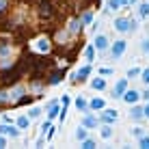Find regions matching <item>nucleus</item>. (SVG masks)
Instances as JSON below:
<instances>
[{
    "label": "nucleus",
    "mask_w": 149,
    "mask_h": 149,
    "mask_svg": "<svg viewBox=\"0 0 149 149\" xmlns=\"http://www.w3.org/2000/svg\"><path fill=\"white\" fill-rule=\"evenodd\" d=\"M19 78H22V67H13V69H4V71H0V82H2L4 86H9V84H15Z\"/></svg>",
    "instance_id": "f257e3e1"
},
{
    "label": "nucleus",
    "mask_w": 149,
    "mask_h": 149,
    "mask_svg": "<svg viewBox=\"0 0 149 149\" xmlns=\"http://www.w3.org/2000/svg\"><path fill=\"white\" fill-rule=\"evenodd\" d=\"M115 28L119 30V33H127V30L136 28V22L134 19H127V17H117L115 19Z\"/></svg>",
    "instance_id": "f03ea898"
},
{
    "label": "nucleus",
    "mask_w": 149,
    "mask_h": 149,
    "mask_svg": "<svg viewBox=\"0 0 149 149\" xmlns=\"http://www.w3.org/2000/svg\"><path fill=\"white\" fill-rule=\"evenodd\" d=\"M39 15H41V17H45V19H50L54 15V7H52L50 0H41V2H39Z\"/></svg>",
    "instance_id": "7ed1b4c3"
},
{
    "label": "nucleus",
    "mask_w": 149,
    "mask_h": 149,
    "mask_svg": "<svg viewBox=\"0 0 149 149\" xmlns=\"http://www.w3.org/2000/svg\"><path fill=\"white\" fill-rule=\"evenodd\" d=\"M125 48H127V41H123V39L115 41V43L110 45V54H112V58H119V56L125 52Z\"/></svg>",
    "instance_id": "20e7f679"
},
{
    "label": "nucleus",
    "mask_w": 149,
    "mask_h": 149,
    "mask_svg": "<svg viewBox=\"0 0 149 149\" xmlns=\"http://www.w3.org/2000/svg\"><path fill=\"white\" fill-rule=\"evenodd\" d=\"M117 110H112V108H102V115H100V119L104 121V123H112V121H117Z\"/></svg>",
    "instance_id": "39448f33"
},
{
    "label": "nucleus",
    "mask_w": 149,
    "mask_h": 149,
    "mask_svg": "<svg viewBox=\"0 0 149 149\" xmlns=\"http://www.w3.org/2000/svg\"><path fill=\"white\" fill-rule=\"evenodd\" d=\"M35 50L37 52H50V39L48 37H37V41H35Z\"/></svg>",
    "instance_id": "423d86ee"
},
{
    "label": "nucleus",
    "mask_w": 149,
    "mask_h": 149,
    "mask_svg": "<svg viewBox=\"0 0 149 149\" xmlns=\"http://www.w3.org/2000/svg\"><path fill=\"white\" fill-rule=\"evenodd\" d=\"M127 91V80L121 78L119 82L115 84V89H112V97H123V93Z\"/></svg>",
    "instance_id": "0eeeda50"
},
{
    "label": "nucleus",
    "mask_w": 149,
    "mask_h": 149,
    "mask_svg": "<svg viewBox=\"0 0 149 149\" xmlns=\"http://www.w3.org/2000/svg\"><path fill=\"white\" fill-rule=\"evenodd\" d=\"M0 134H2V136H11V138H15V136H19V130H15V127L9 125V123H2V125H0Z\"/></svg>",
    "instance_id": "6e6552de"
},
{
    "label": "nucleus",
    "mask_w": 149,
    "mask_h": 149,
    "mask_svg": "<svg viewBox=\"0 0 149 149\" xmlns=\"http://www.w3.org/2000/svg\"><path fill=\"white\" fill-rule=\"evenodd\" d=\"M63 78H65V69H54L52 74H50V78H48V84H58Z\"/></svg>",
    "instance_id": "1a4fd4ad"
},
{
    "label": "nucleus",
    "mask_w": 149,
    "mask_h": 149,
    "mask_svg": "<svg viewBox=\"0 0 149 149\" xmlns=\"http://www.w3.org/2000/svg\"><path fill=\"white\" fill-rule=\"evenodd\" d=\"M95 50H100V52H104L106 48H108V37H106V35H97L95 37Z\"/></svg>",
    "instance_id": "9d476101"
},
{
    "label": "nucleus",
    "mask_w": 149,
    "mask_h": 149,
    "mask_svg": "<svg viewBox=\"0 0 149 149\" xmlns=\"http://www.w3.org/2000/svg\"><path fill=\"white\" fill-rule=\"evenodd\" d=\"M138 97H141V93H138V91H134V89H130V91H125V93H123V100H125L127 104H134V102H138Z\"/></svg>",
    "instance_id": "9b49d317"
},
{
    "label": "nucleus",
    "mask_w": 149,
    "mask_h": 149,
    "mask_svg": "<svg viewBox=\"0 0 149 149\" xmlns=\"http://www.w3.org/2000/svg\"><path fill=\"white\" fill-rule=\"evenodd\" d=\"M58 115H61L58 102H50V104H48V117H50V119H54V117H58Z\"/></svg>",
    "instance_id": "f8f14e48"
},
{
    "label": "nucleus",
    "mask_w": 149,
    "mask_h": 149,
    "mask_svg": "<svg viewBox=\"0 0 149 149\" xmlns=\"http://www.w3.org/2000/svg\"><path fill=\"white\" fill-rule=\"evenodd\" d=\"M89 74H91V65H84V67H80L76 71V80H86Z\"/></svg>",
    "instance_id": "ddd939ff"
},
{
    "label": "nucleus",
    "mask_w": 149,
    "mask_h": 149,
    "mask_svg": "<svg viewBox=\"0 0 149 149\" xmlns=\"http://www.w3.org/2000/svg\"><path fill=\"white\" fill-rule=\"evenodd\" d=\"M130 117L132 119H143V117H145V108H141V106H132V112H130Z\"/></svg>",
    "instance_id": "4468645a"
},
{
    "label": "nucleus",
    "mask_w": 149,
    "mask_h": 149,
    "mask_svg": "<svg viewBox=\"0 0 149 149\" xmlns=\"http://www.w3.org/2000/svg\"><path fill=\"white\" fill-rule=\"evenodd\" d=\"M82 125H84V127H97V119L93 115H86L84 119H82Z\"/></svg>",
    "instance_id": "2eb2a0df"
},
{
    "label": "nucleus",
    "mask_w": 149,
    "mask_h": 149,
    "mask_svg": "<svg viewBox=\"0 0 149 149\" xmlns=\"http://www.w3.org/2000/svg\"><path fill=\"white\" fill-rule=\"evenodd\" d=\"M104 100H100V97H95V100H91L89 102V108H93V110H102V108H104Z\"/></svg>",
    "instance_id": "dca6fc26"
},
{
    "label": "nucleus",
    "mask_w": 149,
    "mask_h": 149,
    "mask_svg": "<svg viewBox=\"0 0 149 149\" xmlns=\"http://www.w3.org/2000/svg\"><path fill=\"white\" fill-rule=\"evenodd\" d=\"M91 86H93L95 91H104L106 89V80L104 78H95L93 82H91Z\"/></svg>",
    "instance_id": "f3484780"
},
{
    "label": "nucleus",
    "mask_w": 149,
    "mask_h": 149,
    "mask_svg": "<svg viewBox=\"0 0 149 149\" xmlns=\"http://www.w3.org/2000/svg\"><path fill=\"white\" fill-rule=\"evenodd\" d=\"M93 56H95V45L91 43V45H86V48H84V58L91 63V61H93Z\"/></svg>",
    "instance_id": "a211bd4d"
},
{
    "label": "nucleus",
    "mask_w": 149,
    "mask_h": 149,
    "mask_svg": "<svg viewBox=\"0 0 149 149\" xmlns=\"http://www.w3.org/2000/svg\"><path fill=\"white\" fill-rule=\"evenodd\" d=\"M76 108L82 110V112H86V110H89V102L82 100V97H78V100H76Z\"/></svg>",
    "instance_id": "6ab92c4d"
},
{
    "label": "nucleus",
    "mask_w": 149,
    "mask_h": 149,
    "mask_svg": "<svg viewBox=\"0 0 149 149\" xmlns=\"http://www.w3.org/2000/svg\"><path fill=\"white\" fill-rule=\"evenodd\" d=\"M22 95H24V86H15V89L11 91V100H15V102H17Z\"/></svg>",
    "instance_id": "aec40b11"
},
{
    "label": "nucleus",
    "mask_w": 149,
    "mask_h": 149,
    "mask_svg": "<svg viewBox=\"0 0 149 149\" xmlns=\"http://www.w3.org/2000/svg\"><path fill=\"white\" fill-rule=\"evenodd\" d=\"M28 123H30V117L22 115V117L17 119V127H19V130H24V127H28Z\"/></svg>",
    "instance_id": "412c9836"
},
{
    "label": "nucleus",
    "mask_w": 149,
    "mask_h": 149,
    "mask_svg": "<svg viewBox=\"0 0 149 149\" xmlns=\"http://www.w3.org/2000/svg\"><path fill=\"white\" fill-rule=\"evenodd\" d=\"M91 19H93V13L84 11V13H82V17H80V24H91Z\"/></svg>",
    "instance_id": "4be33fe9"
},
{
    "label": "nucleus",
    "mask_w": 149,
    "mask_h": 149,
    "mask_svg": "<svg viewBox=\"0 0 149 149\" xmlns=\"http://www.w3.org/2000/svg\"><path fill=\"white\" fill-rule=\"evenodd\" d=\"M112 136V127L106 123V125H102V138H110Z\"/></svg>",
    "instance_id": "5701e85b"
},
{
    "label": "nucleus",
    "mask_w": 149,
    "mask_h": 149,
    "mask_svg": "<svg viewBox=\"0 0 149 149\" xmlns=\"http://www.w3.org/2000/svg\"><path fill=\"white\" fill-rule=\"evenodd\" d=\"M80 26H82V24H80V19H74V22H71L69 24V33H78V30H80Z\"/></svg>",
    "instance_id": "b1692460"
},
{
    "label": "nucleus",
    "mask_w": 149,
    "mask_h": 149,
    "mask_svg": "<svg viewBox=\"0 0 149 149\" xmlns=\"http://www.w3.org/2000/svg\"><path fill=\"white\" fill-rule=\"evenodd\" d=\"M138 13H141V17H147L149 15V2H143L141 9H138Z\"/></svg>",
    "instance_id": "393cba45"
},
{
    "label": "nucleus",
    "mask_w": 149,
    "mask_h": 149,
    "mask_svg": "<svg viewBox=\"0 0 149 149\" xmlns=\"http://www.w3.org/2000/svg\"><path fill=\"white\" fill-rule=\"evenodd\" d=\"M76 138H78V141H84V138H86V127H84V125L78 127V132H76Z\"/></svg>",
    "instance_id": "a878e982"
},
{
    "label": "nucleus",
    "mask_w": 149,
    "mask_h": 149,
    "mask_svg": "<svg viewBox=\"0 0 149 149\" xmlns=\"http://www.w3.org/2000/svg\"><path fill=\"white\" fill-rule=\"evenodd\" d=\"M93 147H95V141H91V138L82 141V149H93Z\"/></svg>",
    "instance_id": "bb28decb"
},
{
    "label": "nucleus",
    "mask_w": 149,
    "mask_h": 149,
    "mask_svg": "<svg viewBox=\"0 0 149 149\" xmlns=\"http://www.w3.org/2000/svg\"><path fill=\"white\" fill-rule=\"evenodd\" d=\"M141 80H143V82H145V84L149 86V67H147V69H143V71H141Z\"/></svg>",
    "instance_id": "cd10ccee"
},
{
    "label": "nucleus",
    "mask_w": 149,
    "mask_h": 149,
    "mask_svg": "<svg viewBox=\"0 0 149 149\" xmlns=\"http://www.w3.org/2000/svg\"><path fill=\"white\" fill-rule=\"evenodd\" d=\"M141 71H143V69H138V67H132L130 71H127V78H136V76H141Z\"/></svg>",
    "instance_id": "c85d7f7f"
},
{
    "label": "nucleus",
    "mask_w": 149,
    "mask_h": 149,
    "mask_svg": "<svg viewBox=\"0 0 149 149\" xmlns=\"http://www.w3.org/2000/svg\"><path fill=\"white\" fill-rule=\"evenodd\" d=\"M119 7H121V0H108V9H115L117 11Z\"/></svg>",
    "instance_id": "c756f323"
},
{
    "label": "nucleus",
    "mask_w": 149,
    "mask_h": 149,
    "mask_svg": "<svg viewBox=\"0 0 149 149\" xmlns=\"http://www.w3.org/2000/svg\"><path fill=\"white\" fill-rule=\"evenodd\" d=\"M7 100H11V93H7V91H0V104H4Z\"/></svg>",
    "instance_id": "7c9ffc66"
},
{
    "label": "nucleus",
    "mask_w": 149,
    "mask_h": 149,
    "mask_svg": "<svg viewBox=\"0 0 149 149\" xmlns=\"http://www.w3.org/2000/svg\"><path fill=\"white\" fill-rule=\"evenodd\" d=\"M141 147L143 149H149V136H145V134L141 136Z\"/></svg>",
    "instance_id": "2f4dec72"
},
{
    "label": "nucleus",
    "mask_w": 149,
    "mask_h": 149,
    "mask_svg": "<svg viewBox=\"0 0 149 149\" xmlns=\"http://www.w3.org/2000/svg\"><path fill=\"white\" fill-rule=\"evenodd\" d=\"M7 7H9V0H0V15H4Z\"/></svg>",
    "instance_id": "473e14b6"
},
{
    "label": "nucleus",
    "mask_w": 149,
    "mask_h": 149,
    "mask_svg": "<svg viewBox=\"0 0 149 149\" xmlns=\"http://www.w3.org/2000/svg\"><path fill=\"white\" fill-rule=\"evenodd\" d=\"M132 136H138V138H141V136H143V127H134V130H132Z\"/></svg>",
    "instance_id": "72a5a7b5"
},
{
    "label": "nucleus",
    "mask_w": 149,
    "mask_h": 149,
    "mask_svg": "<svg viewBox=\"0 0 149 149\" xmlns=\"http://www.w3.org/2000/svg\"><path fill=\"white\" fill-rule=\"evenodd\" d=\"M39 115H41L39 108H30V119H35V117H39Z\"/></svg>",
    "instance_id": "f704fd0d"
},
{
    "label": "nucleus",
    "mask_w": 149,
    "mask_h": 149,
    "mask_svg": "<svg viewBox=\"0 0 149 149\" xmlns=\"http://www.w3.org/2000/svg\"><path fill=\"white\" fill-rule=\"evenodd\" d=\"M100 74H102V76H110V74H112V69H108V67H104V69H100Z\"/></svg>",
    "instance_id": "c9c22d12"
},
{
    "label": "nucleus",
    "mask_w": 149,
    "mask_h": 149,
    "mask_svg": "<svg viewBox=\"0 0 149 149\" xmlns=\"http://www.w3.org/2000/svg\"><path fill=\"white\" fill-rule=\"evenodd\" d=\"M143 52H149V39L143 41Z\"/></svg>",
    "instance_id": "e433bc0d"
},
{
    "label": "nucleus",
    "mask_w": 149,
    "mask_h": 149,
    "mask_svg": "<svg viewBox=\"0 0 149 149\" xmlns=\"http://www.w3.org/2000/svg\"><path fill=\"white\" fill-rule=\"evenodd\" d=\"M2 147H7V141H4V138L0 136V149H2Z\"/></svg>",
    "instance_id": "4c0bfd02"
},
{
    "label": "nucleus",
    "mask_w": 149,
    "mask_h": 149,
    "mask_svg": "<svg viewBox=\"0 0 149 149\" xmlns=\"http://www.w3.org/2000/svg\"><path fill=\"white\" fill-rule=\"evenodd\" d=\"M141 97H145V100H147V102H149V89H147V91H145V93H141Z\"/></svg>",
    "instance_id": "58836bf2"
},
{
    "label": "nucleus",
    "mask_w": 149,
    "mask_h": 149,
    "mask_svg": "<svg viewBox=\"0 0 149 149\" xmlns=\"http://www.w3.org/2000/svg\"><path fill=\"white\" fill-rule=\"evenodd\" d=\"M145 117H147V119H149V104L145 106Z\"/></svg>",
    "instance_id": "ea45409f"
}]
</instances>
